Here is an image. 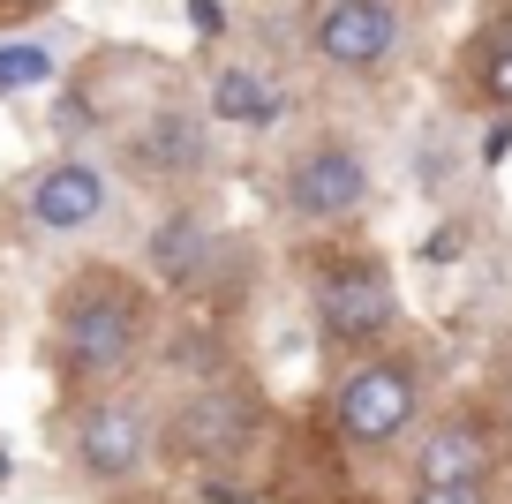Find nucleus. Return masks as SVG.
Wrapping results in <instances>:
<instances>
[{
	"label": "nucleus",
	"instance_id": "8",
	"mask_svg": "<svg viewBox=\"0 0 512 504\" xmlns=\"http://www.w3.org/2000/svg\"><path fill=\"white\" fill-rule=\"evenodd\" d=\"M106 211H113V174L83 151L46 158V166H31V181H23V219H31V234H53V241L91 234Z\"/></svg>",
	"mask_w": 512,
	"mask_h": 504
},
{
	"label": "nucleus",
	"instance_id": "14",
	"mask_svg": "<svg viewBox=\"0 0 512 504\" xmlns=\"http://www.w3.org/2000/svg\"><path fill=\"white\" fill-rule=\"evenodd\" d=\"M61 76V53L46 38H0V91H46Z\"/></svg>",
	"mask_w": 512,
	"mask_h": 504
},
{
	"label": "nucleus",
	"instance_id": "6",
	"mask_svg": "<svg viewBox=\"0 0 512 504\" xmlns=\"http://www.w3.org/2000/svg\"><path fill=\"white\" fill-rule=\"evenodd\" d=\"M279 204L302 226H339L369 204V158L354 136H309L279 174Z\"/></svg>",
	"mask_w": 512,
	"mask_h": 504
},
{
	"label": "nucleus",
	"instance_id": "3",
	"mask_svg": "<svg viewBox=\"0 0 512 504\" xmlns=\"http://www.w3.org/2000/svg\"><path fill=\"white\" fill-rule=\"evenodd\" d=\"M309 316H317V339L332 354H377L392 347V331H400V279L392 264L369 249L354 256H324L317 279H309Z\"/></svg>",
	"mask_w": 512,
	"mask_h": 504
},
{
	"label": "nucleus",
	"instance_id": "10",
	"mask_svg": "<svg viewBox=\"0 0 512 504\" xmlns=\"http://www.w3.org/2000/svg\"><path fill=\"white\" fill-rule=\"evenodd\" d=\"M219 256H226L219 226H211L204 211L174 204L144 234V279H151V294H196V286L219 279Z\"/></svg>",
	"mask_w": 512,
	"mask_h": 504
},
{
	"label": "nucleus",
	"instance_id": "19",
	"mask_svg": "<svg viewBox=\"0 0 512 504\" xmlns=\"http://www.w3.org/2000/svg\"><path fill=\"white\" fill-rule=\"evenodd\" d=\"M8 474H16V459H8V444H0V489H8Z\"/></svg>",
	"mask_w": 512,
	"mask_h": 504
},
{
	"label": "nucleus",
	"instance_id": "9",
	"mask_svg": "<svg viewBox=\"0 0 512 504\" xmlns=\"http://www.w3.org/2000/svg\"><path fill=\"white\" fill-rule=\"evenodd\" d=\"M309 46L339 76H369L400 53V8L392 0H324L317 23H309Z\"/></svg>",
	"mask_w": 512,
	"mask_h": 504
},
{
	"label": "nucleus",
	"instance_id": "17",
	"mask_svg": "<svg viewBox=\"0 0 512 504\" xmlns=\"http://www.w3.org/2000/svg\"><path fill=\"white\" fill-rule=\"evenodd\" d=\"M189 16H196V31H204V38L226 31V8H219V0H189Z\"/></svg>",
	"mask_w": 512,
	"mask_h": 504
},
{
	"label": "nucleus",
	"instance_id": "1",
	"mask_svg": "<svg viewBox=\"0 0 512 504\" xmlns=\"http://www.w3.org/2000/svg\"><path fill=\"white\" fill-rule=\"evenodd\" d=\"M159 294L121 264H76L53 294V362L76 392H106L144 362Z\"/></svg>",
	"mask_w": 512,
	"mask_h": 504
},
{
	"label": "nucleus",
	"instance_id": "5",
	"mask_svg": "<svg viewBox=\"0 0 512 504\" xmlns=\"http://www.w3.org/2000/svg\"><path fill=\"white\" fill-rule=\"evenodd\" d=\"M256 429H264V399H256V384H241V377H204V384L174 407L166 444H174L189 467H226V459H241V452L256 444Z\"/></svg>",
	"mask_w": 512,
	"mask_h": 504
},
{
	"label": "nucleus",
	"instance_id": "15",
	"mask_svg": "<svg viewBox=\"0 0 512 504\" xmlns=\"http://www.w3.org/2000/svg\"><path fill=\"white\" fill-rule=\"evenodd\" d=\"M407 504H490V482H415Z\"/></svg>",
	"mask_w": 512,
	"mask_h": 504
},
{
	"label": "nucleus",
	"instance_id": "18",
	"mask_svg": "<svg viewBox=\"0 0 512 504\" xmlns=\"http://www.w3.org/2000/svg\"><path fill=\"white\" fill-rule=\"evenodd\" d=\"M46 0H0V16H38Z\"/></svg>",
	"mask_w": 512,
	"mask_h": 504
},
{
	"label": "nucleus",
	"instance_id": "16",
	"mask_svg": "<svg viewBox=\"0 0 512 504\" xmlns=\"http://www.w3.org/2000/svg\"><path fill=\"white\" fill-rule=\"evenodd\" d=\"M497 437L512 444V354H505V369H497Z\"/></svg>",
	"mask_w": 512,
	"mask_h": 504
},
{
	"label": "nucleus",
	"instance_id": "12",
	"mask_svg": "<svg viewBox=\"0 0 512 504\" xmlns=\"http://www.w3.org/2000/svg\"><path fill=\"white\" fill-rule=\"evenodd\" d=\"M287 113V91H279L264 68L249 61H226L219 76L204 83V121H226V128H272Z\"/></svg>",
	"mask_w": 512,
	"mask_h": 504
},
{
	"label": "nucleus",
	"instance_id": "2",
	"mask_svg": "<svg viewBox=\"0 0 512 504\" xmlns=\"http://www.w3.org/2000/svg\"><path fill=\"white\" fill-rule=\"evenodd\" d=\"M422 422V362L400 347L354 354L332 377V437L347 452H392Z\"/></svg>",
	"mask_w": 512,
	"mask_h": 504
},
{
	"label": "nucleus",
	"instance_id": "4",
	"mask_svg": "<svg viewBox=\"0 0 512 504\" xmlns=\"http://www.w3.org/2000/svg\"><path fill=\"white\" fill-rule=\"evenodd\" d=\"M151 452H159V429H151V407L128 392H83L76 414H68V459H76L83 482L98 489H121L136 482V474L151 467Z\"/></svg>",
	"mask_w": 512,
	"mask_h": 504
},
{
	"label": "nucleus",
	"instance_id": "13",
	"mask_svg": "<svg viewBox=\"0 0 512 504\" xmlns=\"http://www.w3.org/2000/svg\"><path fill=\"white\" fill-rule=\"evenodd\" d=\"M467 83H475V98H482V106L512 113V16L482 23L475 53H467Z\"/></svg>",
	"mask_w": 512,
	"mask_h": 504
},
{
	"label": "nucleus",
	"instance_id": "7",
	"mask_svg": "<svg viewBox=\"0 0 512 504\" xmlns=\"http://www.w3.org/2000/svg\"><path fill=\"white\" fill-rule=\"evenodd\" d=\"M128 174H144L151 189H189V181L211 174V121L204 106H181V98H159L151 113H136L121 136Z\"/></svg>",
	"mask_w": 512,
	"mask_h": 504
},
{
	"label": "nucleus",
	"instance_id": "11",
	"mask_svg": "<svg viewBox=\"0 0 512 504\" xmlns=\"http://www.w3.org/2000/svg\"><path fill=\"white\" fill-rule=\"evenodd\" d=\"M497 467V422L482 407L437 414L415 437V482H490Z\"/></svg>",
	"mask_w": 512,
	"mask_h": 504
}]
</instances>
